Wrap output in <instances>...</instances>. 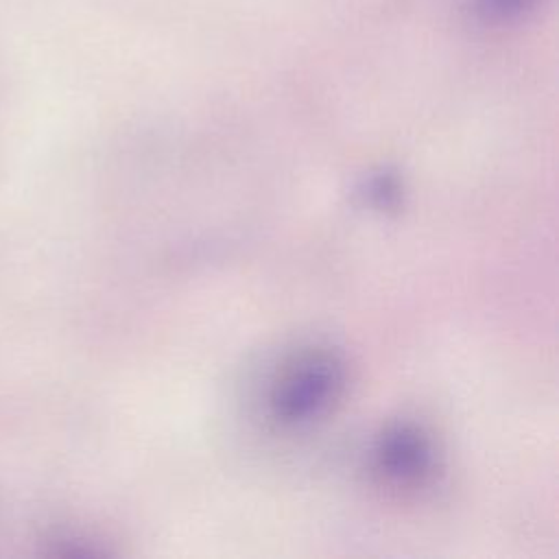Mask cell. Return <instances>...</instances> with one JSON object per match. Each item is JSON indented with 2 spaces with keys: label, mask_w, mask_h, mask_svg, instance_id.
<instances>
[{
  "label": "cell",
  "mask_w": 559,
  "mask_h": 559,
  "mask_svg": "<svg viewBox=\"0 0 559 559\" xmlns=\"http://www.w3.org/2000/svg\"><path fill=\"white\" fill-rule=\"evenodd\" d=\"M345 367L330 349L295 356L275 378L269 395L271 413L282 424H306L323 415L341 395Z\"/></svg>",
  "instance_id": "6da1fadb"
},
{
  "label": "cell",
  "mask_w": 559,
  "mask_h": 559,
  "mask_svg": "<svg viewBox=\"0 0 559 559\" xmlns=\"http://www.w3.org/2000/svg\"><path fill=\"white\" fill-rule=\"evenodd\" d=\"M373 459L386 480L415 485L430 474L432 445L415 424H393L378 437Z\"/></svg>",
  "instance_id": "7a4b0ae2"
},
{
  "label": "cell",
  "mask_w": 559,
  "mask_h": 559,
  "mask_svg": "<svg viewBox=\"0 0 559 559\" xmlns=\"http://www.w3.org/2000/svg\"><path fill=\"white\" fill-rule=\"evenodd\" d=\"M539 0H472L476 13L487 20H513L533 9Z\"/></svg>",
  "instance_id": "3957f363"
},
{
  "label": "cell",
  "mask_w": 559,
  "mask_h": 559,
  "mask_svg": "<svg viewBox=\"0 0 559 559\" xmlns=\"http://www.w3.org/2000/svg\"><path fill=\"white\" fill-rule=\"evenodd\" d=\"M397 181L391 175H376L367 181V192L365 197L369 199L371 205L376 207H391L397 201Z\"/></svg>",
  "instance_id": "277c9868"
}]
</instances>
